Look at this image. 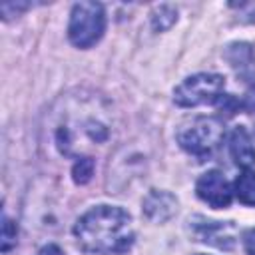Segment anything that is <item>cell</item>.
Masks as SVG:
<instances>
[{"label":"cell","mask_w":255,"mask_h":255,"mask_svg":"<svg viewBox=\"0 0 255 255\" xmlns=\"http://www.w3.org/2000/svg\"><path fill=\"white\" fill-rule=\"evenodd\" d=\"M225 135L223 122L213 116H197L179 126L175 139L183 151L201 159L211 157L221 145Z\"/></svg>","instance_id":"7a4b0ae2"},{"label":"cell","mask_w":255,"mask_h":255,"mask_svg":"<svg viewBox=\"0 0 255 255\" xmlns=\"http://www.w3.org/2000/svg\"><path fill=\"white\" fill-rule=\"evenodd\" d=\"M225 58L239 78L249 80L255 74V52H253L251 44H247V42L229 44L225 50Z\"/></svg>","instance_id":"9c48e42d"},{"label":"cell","mask_w":255,"mask_h":255,"mask_svg":"<svg viewBox=\"0 0 255 255\" xmlns=\"http://www.w3.org/2000/svg\"><path fill=\"white\" fill-rule=\"evenodd\" d=\"M233 195L239 199V203L255 207V171L253 169H243L237 175L233 183Z\"/></svg>","instance_id":"30bf717a"},{"label":"cell","mask_w":255,"mask_h":255,"mask_svg":"<svg viewBox=\"0 0 255 255\" xmlns=\"http://www.w3.org/2000/svg\"><path fill=\"white\" fill-rule=\"evenodd\" d=\"M239 106H241V110H245V112H255V82L247 88V92H245L243 100L239 102Z\"/></svg>","instance_id":"5bb4252c"},{"label":"cell","mask_w":255,"mask_h":255,"mask_svg":"<svg viewBox=\"0 0 255 255\" xmlns=\"http://www.w3.org/2000/svg\"><path fill=\"white\" fill-rule=\"evenodd\" d=\"M225 96V78L219 74H193L173 90V102L181 108L219 104Z\"/></svg>","instance_id":"277c9868"},{"label":"cell","mask_w":255,"mask_h":255,"mask_svg":"<svg viewBox=\"0 0 255 255\" xmlns=\"http://www.w3.org/2000/svg\"><path fill=\"white\" fill-rule=\"evenodd\" d=\"M229 153L235 161V165L243 169H251L255 163V143L249 135V131L243 126H237L229 133Z\"/></svg>","instance_id":"ba28073f"},{"label":"cell","mask_w":255,"mask_h":255,"mask_svg":"<svg viewBox=\"0 0 255 255\" xmlns=\"http://www.w3.org/2000/svg\"><path fill=\"white\" fill-rule=\"evenodd\" d=\"M106 30V12L100 2H76L70 12L68 38L76 48H92Z\"/></svg>","instance_id":"3957f363"},{"label":"cell","mask_w":255,"mask_h":255,"mask_svg":"<svg viewBox=\"0 0 255 255\" xmlns=\"http://www.w3.org/2000/svg\"><path fill=\"white\" fill-rule=\"evenodd\" d=\"M16 237H18V227H16V223H14L10 217L4 215V219H2V239H0V247H2L4 253L10 251V249L16 245V241H18Z\"/></svg>","instance_id":"4fadbf2b"},{"label":"cell","mask_w":255,"mask_h":255,"mask_svg":"<svg viewBox=\"0 0 255 255\" xmlns=\"http://www.w3.org/2000/svg\"><path fill=\"white\" fill-rule=\"evenodd\" d=\"M195 193L203 203H207L213 209H225L233 199V187L229 185L227 177L217 169L199 175L195 183Z\"/></svg>","instance_id":"8992f818"},{"label":"cell","mask_w":255,"mask_h":255,"mask_svg":"<svg viewBox=\"0 0 255 255\" xmlns=\"http://www.w3.org/2000/svg\"><path fill=\"white\" fill-rule=\"evenodd\" d=\"M189 231L195 241L229 251L237 243V227L233 221H213L201 215L189 219Z\"/></svg>","instance_id":"5b68a950"},{"label":"cell","mask_w":255,"mask_h":255,"mask_svg":"<svg viewBox=\"0 0 255 255\" xmlns=\"http://www.w3.org/2000/svg\"><path fill=\"white\" fill-rule=\"evenodd\" d=\"M36 255H64V251L58 247V245H54V243H50V245H44Z\"/></svg>","instance_id":"2e32d148"},{"label":"cell","mask_w":255,"mask_h":255,"mask_svg":"<svg viewBox=\"0 0 255 255\" xmlns=\"http://www.w3.org/2000/svg\"><path fill=\"white\" fill-rule=\"evenodd\" d=\"M94 167H96V163H94V157H90V155H86V157H80V159L76 161L74 169H72L74 181H76V183H80V185L88 183V181L92 179V175H94Z\"/></svg>","instance_id":"7c38bea8"},{"label":"cell","mask_w":255,"mask_h":255,"mask_svg":"<svg viewBox=\"0 0 255 255\" xmlns=\"http://www.w3.org/2000/svg\"><path fill=\"white\" fill-rule=\"evenodd\" d=\"M78 245L96 255L126 253L133 245V225L126 209L118 205H96L74 223Z\"/></svg>","instance_id":"6da1fadb"},{"label":"cell","mask_w":255,"mask_h":255,"mask_svg":"<svg viewBox=\"0 0 255 255\" xmlns=\"http://www.w3.org/2000/svg\"><path fill=\"white\" fill-rule=\"evenodd\" d=\"M141 205H143L141 207L143 215L149 221H153V223H163L171 215H175V211H177V199H175V195H171L169 191H163V189H151L143 197V203Z\"/></svg>","instance_id":"52a82bcc"},{"label":"cell","mask_w":255,"mask_h":255,"mask_svg":"<svg viewBox=\"0 0 255 255\" xmlns=\"http://www.w3.org/2000/svg\"><path fill=\"white\" fill-rule=\"evenodd\" d=\"M243 247H245V253L247 255H255V227L245 231V235H243Z\"/></svg>","instance_id":"9a60e30c"},{"label":"cell","mask_w":255,"mask_h":255,"mask_svg":"<svg viewBox=\"0 0 255 255\" xmlns=\"http://www.w3.org/2000/svg\"><path fill=\"white\" fill-rule=\"evenodd\" d=\"M175 20H177V10L173 6L161 4V6H155V10L151 12V26L155 32L167 30Z\"/></svg>","instance_id":"8fae6325"}]
</instances>
